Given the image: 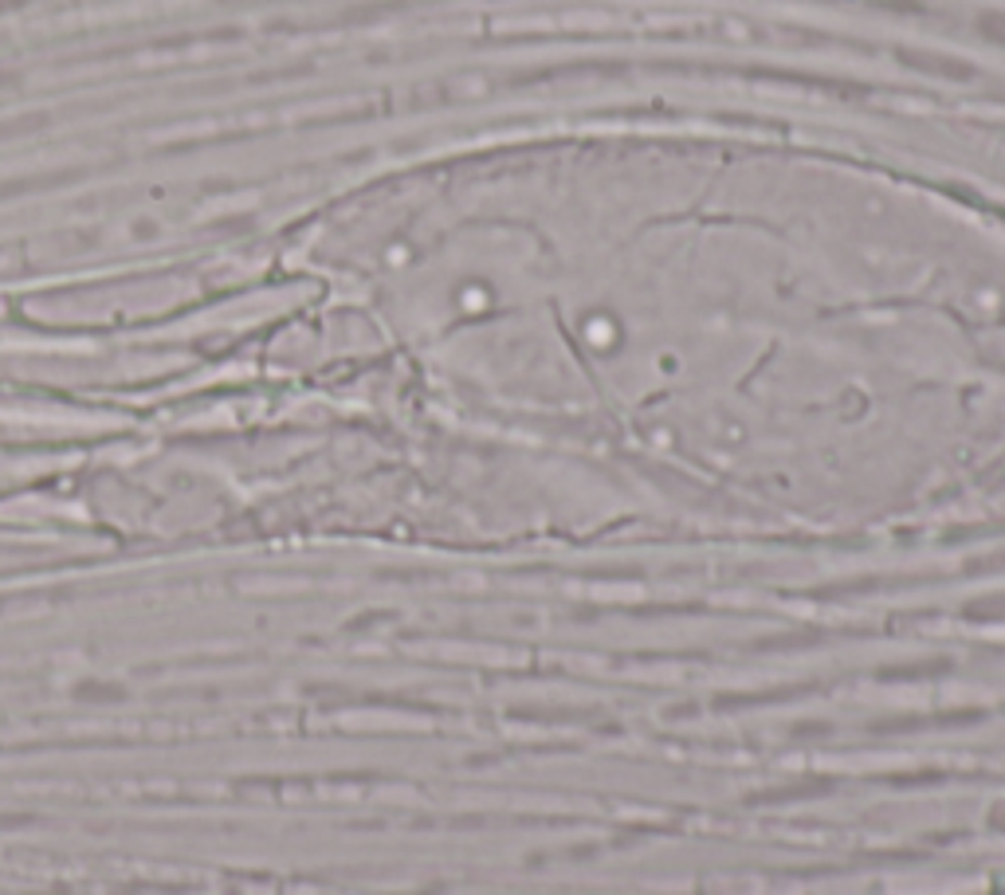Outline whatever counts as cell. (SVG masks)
<instances>
[{"label": "cell", "instance_id": "6da1fadb", "mask_svg": "<svg viewBox=\"0 0 1005 895\" xmlns=\"http://www.w3.org/2000/svg\"><path fill=\"white\" fill-rule=\"evenodd\" d=\"M982 31L990 36V40L1005 43V12H985V16H982Z\"/></svg>", "mask_w": 1005, "mask_h": 895}]
</instances>
